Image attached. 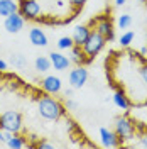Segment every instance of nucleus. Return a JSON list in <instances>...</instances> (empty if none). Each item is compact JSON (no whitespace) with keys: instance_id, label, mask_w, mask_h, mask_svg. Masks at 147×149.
I'll return each instance as SVG.
<instances>
[{"instance_id":"f257e3e1","label":"nucleus","mask_w":147,"mask_h":149,"mask_svg":"<svg viewBox=\"0 0 147 149\" xmlns=\"http://www.w3.org/2000/svg\"><path fill=\"white\" fill-rule=\"evenodd\" d=\"M37 110H39V115L44 117L46 120H58L64 115L63 103L53 97H47V95H42L37 100Z\"/></svg>"},{"instance_id":"f03ea898","label":"nucleus","mask_w":147,"mask_h":149,"mask_svg":"<svg viewBox=\"0 0 147 149\" xmlns=\"http://www.w3.org/2000/svg\"><path fill=\"white\" fill-rule=\"evenodd\" d=\"M105 42H107V39L101 36V34H98L96 31H92V32H90V36H88V39L85 41V44L81 46L83 53H85V56H86V59H88V61H92L93 58L98 54L101 49H103Z\"/></svg>"},{"instance_id":"7ed1b4c3","label":"nucleus","mask_w":147,"mask_h":149,"mask_svg":"<svg viewBox=\"0 0 147 149\" xmlns=\"http://www.w3.org/2000/svg\"><path fill=\"white\" fill-rule=\"evenodd\" d=\"M115 134L119 136V139L122 142L134 139V136H135V122L127 115L117 117L115 119Z\"/></svg>"},{"instance_id":"20e7f679","label":"nucleus","mask_w":147,"mask_h":149,"mask_svg":"<svg viewBox=\"0 0 147 149\" xmlns=\"http://www.w3.org/2000/svg\"><path fill=\"white\" fill-rule=\"evenodd\" d=\"M0 129L3 130H9V132H14L17 134L22 130V117L19 112H14V110H9L5 113L0 115Z\"/></svg>"},{"instance_id":"39448f33","label":"nucleus","mask_w":147,"mask_h":149,"mask_svg":"<svg viewBox=\"0 0 147 149\" xmlns=\"http://www.w3.org/2000/svg\"><path fill=\"white\" fill-rule=\"evenodd\" d=\"M19 14L27 20H39L41 19V3L37 0H20L19 3Z\"/></svg>"},{"instance_id":"423d86ee","label":"nucleus","mask_w":147,"mask_h":149,"mask_svg":"<svg viewBox=\"0 0 147 149\" xmlns=\"http://www.w3.org/2000/svg\"><path fill=\"white\" fill-rule=\"evenodd\" d=\"M68 81H69V85H71L73 90H78V88L85 86V83L88 81V70L83 65H78L76 68H73V70L69 71Z\"/></svg>"},{"instance_id":"0eeeda50","label":"nucleus","mask_w":147,"mask_h":149,"mask_svg":"<svg viewBox=\"0 0 147 149\" xmlns=\"http://www.w3.org/2000/svg\"><path fill=\"white\" fill-rule=\"evenodd\" d=\"M24 24H26V19L22 17L19 12H15V14L9 15V17H5V20H3V29L7 32H10V34H17V32H20L24 29Z\"/></svg>"},{"instance_id":"6e6552de","label":"nucleus","mask_w":147,"mask_h":149,"mask_svg":"<svg viewBox=\"0 0 147 149\" xmlns=\"http://www.w3.org/2000/svg\"><path fill=\"white\" fill-rule=\"evenodd\" d=\"M41 88L44 90L46 93H59L61 88H63V81L59 76H54V74H49L46 78L41 80Z\"/></svg>"},{"instance_id":"1a4fd4ad","label":"nucleus","mask_w":147,"mask_h":149,"mask_svg":"<svg viewBox=\"0 0 147 149\" xmlns=\"http://www.w3.org/2000/svg\"><path fill=\"white\" fill-rule=\"evenodd\" d=\"M100 141H101L103 148H119L120 144H122V141L115 134V130H108V129H105V127L100 129Z\"/></svg>"},{"instance_id":"9d476101","label":"nucleus","mask_w":147,"mask_h":149,"mask_svg":"<svg viewBox=\"0 0 147 149\" xmlns=\"http://www.w3.org/2000/svg\"><path fill=\"white\" fill-rule=\"evenodd\" d=\"M95 31H96L98 34H101L107 41H112V39H113V24H112V20L108 17L98 19L96 29H95Z\"/></svg>"},{"instance_id":"9b49d317","label":"nucleus","mask_w":147,"mask_h":149,"mask_svg":"<svg viewBox=\"0 0 147 149\" xmlns=\"http://www.w3.org/2000/svg\"><path fill=\"white\" fill-rule=\"evenodd\" d=\"M49 59H51V66H54V70H58V71H64L71 65V59L63 53H51Z\"/></svg>"},{"instance_id":"f8f14e48","label":"nucleus","mask_w":147,"mask_h":149,"mask_svg":"<svg viewBox=\"0 0 147 149\" xmlns=\"http://www.w3.org/2000/svg\"><path fill=\"white\" fill-rule=\"evenodd\" d=\"M29 41L37 47L47 46V36L41 27H32L31 31H29Z\"/></svg>"},{"instance_id":"ddd939ff","label":"nucleus","mask_w":147,"mask_h":149,"mask_svg":"<svg viewBox=\"0 0 147 149\" xmlns=\"http://www.w3.org/2000/svg\"><path fill=\"white\" fill-rule=\"evenodd\" d=\"M90 32H92V31L86 27V26H76L74 31H73V36H71L74 46H83L85 41H86L88 36H90Z\"/></svg>"},{"instance_id":"4468645a","label":"nucleus","mask_w":147,"mask_h":149,"mask_svg":"<svg viewBox=\"0 0 147 149\" xmlns=\"http://www.w3.org/2000/svg\"><path fill=\"white\" fill-rule=\"evenodd\" d=\"M19 12V5L14 0H0V17H9Z\"/></svg>"},{"instance_id":"2eb2a0df","label":"nucleus","mask_w":147,"mask_h":149,"mask_svg":"<svg viewBox=\"0 0 147 149\" xmlns=\"http://www.w3.org/2000/svg\"><path fill=\"white\" fill-rule=\"evenodd\" d=\"M112 100H113V103H115V107H119V109H122V110H129V109H130L129 97L122 92V90H117V92L113 93Z\"/></svg>"},{"instance_id":"dca6fc26","label":"nucleus","mask_w":147,"mask_h":149,"mask_svg":"<svg viewBox=\"0 0 147 149\" xmlns=\"http://www.w3.org/2000/svg\"><path fill=\"white\" fill-rule=\"evenodd\" d=\"M34 68L39 73H46L51 70V59L47 56H37L36 61H34Z\"/></svg>"},{"instance_id":"f3484780","label":"nucleus","mask_w":147,"mask_h":149,"mask_svg":"<svg viewBox=\"0 0 147 149\" xmlns=\"http://www.w3.org/2000/svg\"><path fill=\"white\" fill-rule=\"evenodd\" d=\"M71 63H76V65H83L85 61H88L86 59V56H85V53H83V49H81V46H73L71 49Z\"/></svg>"},{"instance_id":"a211bd4d","label":"nucleus","mask_w":147,"mask_h":149,"mask_svg":"<svg viewBox=\"0 0 147 149\" xmlns=\"http://www.w3.org/2000/svg\"><path fill=\"white\" fill-rule=\"evenodd\" d=\"M5 144H7L9 148H14V149H20V148H26V146H27V142L22 139L20 136H17V134H12L9 139L5 141Z\"/></svg>"},{"instance_id":"6ab92c4d","label":"nucleus","mask_w":147,"mask_h":149,"mask_svg":"<svg viewBox=\"0 0 147 149\" xmlns=\"http://www.w3.org/2000/svg\"><path fill=\"white\" fill-rule=\"evenodd\" d=\"M74 46V42H73V39L71 37H61L59 41H58V47L61 49V51H69L71 47Z\"/></svg>"},{"instance_id":"aec40b11","label":"nucleus","mask_w":147,"mask_h":149,"mask_svg":"<svg viewBox=\"0 0 147 149\" xmlns=\"http://www.w3.org/2000/svg\"><path fill=\"white\" fill-rule=\"evenodd\" d=\"M132 41H134V32L132 31H127V32H123L122 36H120V46L122 47H127V46H130L132 44Z\"/></svg>"},{"instance_id":"412c9836","label":"nucleus","mask_w":147,"mask_h":149,"mask_svg":"<svg viewBox=\"0 0 147 149\" xmlns=\"http://www.w3.org/2000/svg\"><path fill=\"white\" fill-rule=\"evenodd\" d=\"M132 26V17L129 14H122L119 17V27L120 29H129Z\"/></svg>"},{"instance_id":"4be33fe9","label":"nucleus","mask_w":147,"mask_h":149,"mask_svg":"<svg viewBox=\"0 0 147 149\" xmlns=\"http://www.w3.org/2000/svg\"><path fill=\"white\" fill-rule=\"evenodd\" d=\"M10 61H12V65L15 66V68H24L26 66V58L22 54H12Z\"/></svg>"},{"instance_id":"5701e85b","label":"nucleus","mask_w":147,"mask_h":149,"mask_svg":"<svg viewBox=\"0 0 147 149\" xmlns=\"http://www.w3.org/2000/svg\"><path fill=\"white\" fill-rule=\"evenodd\" d=\"M139 148L147 149V129H144L139 134Z\"/></svg>"},{"instance_id":"b1692460","label":"nucleus","mask_w":147,"mask_h":149,"mask_svg":"<svg viewBox=\"0 0 147 149\" xmlns=\"http://www.w3.org/2000/svg\"><path fill=\"white\" fill-rule=\"evenodd\" d=\"M36 148H39V149H53L54 144H53V142H47V141H39V142L36 144Z\"/></svg>"},{"instance_id":"393cba45","label":"nucleus","mask_w":147,"mask_h":149,"mask_svg":"<svg viewBox=\"0 0 147 149\" xmlns=\"http://www.w3.org/2000/svg\"><path fill=\"white\" fill-rule=\"evenodd\" d=\"M139 74H140V78H142V81L147 85V65H144L140 70H139Z\"/></svg>"},{"instance_id":"a878e982","label":"nucleus","mask_w":147,"mask_h":149,"mask_svg":"<svg viewBox=\"0 0 147 149\" xmlns=\"http://www.w3.org/2000/svg\"><path fill=\"white\" fill-rule=\"evenodd\" d=\"M66 107H68L69 110H76V109H78V103H76V102H73V100H69V98H68V102H66Z\"/></svg>"},{"instance_id":"bb28decb","label":"nucleus","mask_w":147,"mask_h":149,"mask_svg":"<svg viewBox=\"0 0 147 149\" xmlns=\"http://www.w3.org/2000/svg\"><path fill=\"white\" fill-rule=\"evenodd\" d=\"M86 2H88V0H71V3H73L74 7H78V9H80V7H83Z\"/></svg>"},{"instance_id":"cd10ccee","label":"nucleus","mask_w":147,"mask_h":149,"mask_svg":"<svg viewBox=\"0 0 147 149\" xmlns=\"http://www.w3.org/2000/svg\"><path fill=\"white\" fill-rule=\"evenodd\" d=\"M3 71H7V63L3 59H0V73H3Z\"/></svg>"},{"instance_id":"c85d7f7f","label":"nucleus","mask_w":147,"mask_h":149,"mask_svg":"<svg viewBox=\"0 0 147 149\" xmlns=\"http://www.w3.org/2000/svg\"><path fill=\"white\" fill-rule=\"evenodd\" d=\"M0 142H5V130L0 129Z\"/></svg>"},{"instance_id":"c756f323","label":"nucleus","mask_w":147,"mask_h":149,"mask_svg":"<svg viewBox=\"0 0 147 149\" xmlns=\"http://www.w3.org/2000/svg\"><path fill=\"white\" fill-rule=\"evenodd\" d=\"M64 95H66V97H71V95H73V88H69V90H66V92H64Z\"/></svg>"},{"instance_id":"7c9ffc66","label":"nucleus","mask_w":147,"mask_h":149,"mask_svg":"<svg viewBox=\"0 0 147 149\" xmlns=\"http://www.w3.org/2000/svg\"><path fill=\"white\" fill-rule=\"evenodd\" d=\"M125 2H127V0H115V3H117V5H123Z\"/></svg>"},{"instance_id":"2f4dec72","label":"nucleus","mask_w":147,"mask_h":149,"mask_svg":"<svg viewBox=\"0 0 147 149\" xmlns=\"http://www.w3.org/2000/svg\"><path fill=\"white\" fill-rule=\"evenodd\" d=\"M140 54H147V46H144L140 49Z\"/></svg>"},{"instance_id":"473e14b6","label":"nucleus","mask_w":147,"mask_h":149,"mask_svg":"<svg viewBox=\"0 0 147 149\" xmlns=\"http://www.w3.org/2000/svg\"><path fill=\"white\" fill-rule=\"evenodd\" d=\"M142 107H147V100H146V102H144V103H142Z\"/></svg>"},{"instance_id":"72a5a7b5","label":"nucleus","mask_w":147,"mask_h":149,"mask_svg":"<svg viewBox=\"0 0 147 149\" xmlns=\"http://www.w3.org/2000/svg\"><path fill=\"white\" fill-rule=\"evenodd\" d=\"M142 2H144V0H142Z\"/></svg>"}]
</instances>
